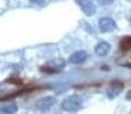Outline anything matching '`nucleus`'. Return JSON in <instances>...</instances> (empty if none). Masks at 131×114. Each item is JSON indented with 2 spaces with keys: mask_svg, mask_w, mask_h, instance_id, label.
I'll list each match as a JSON object with an SVG mask.
<instances>
[{
  "mask_svg": "<svg viewBox=\"0 0 131 114\" xmlns=\"http://www.w3.org/2000/svg\"><path fill=\"white\" fill-rule=\"evenodd\" d=\"M82 105H83L82 98L78 95H73L65 98L62 102L60 107H62V110L66 111V112H78L79 110L82 108Z\"/></svg>",
  "mask_w": 131,
  "mask_h": 114,
  "instance_id": "obj_1",
  "label": "nucleus"
},
{
  "mask_svg": "<svg viewBox=\"0 0 131 114\" xmlns=\"http://www.w3.org/2000/svg\"><path fill=\"white\" fill-rule=\"evenodd\" d=\"M98 27L102 33H112L116 29V23L111 17H102L98 21Z\"/></svg>",
  "mask_w": 131,
  "mask_h": 114,
  "instance_id": "obj_2",
  "label": "nucleus"
},
{
  "mask_svg": "<svg viewBox=\"0 0 131 114\" xmlns=\"http://www.w3.org/2000/svg\"><path fill=\"white\" fill-rule=\"evenodd\" d=\"M75 1L83 12V14L87 16H92L96 13V6L91 0H75Z\"/></svg>",
  "mask_w": 131,
  "mask_h": 114,
  "instance_id": "obj_3",
  "label": "nucleus"
},
{
  "mask_svg": "<svg viewBox=\"0 0 131 114\" xmlns=\"http://www.w3.org/2000/svg\"><path fill=\"white\" fill-rule=\"evenodd\" d=\"M56 98L54 96H46V97L41 98L36 103V107L40 111H47L49 110L51 106H54L56 104Z\"/></svg>",
  "mask_w": 131,
  "mask_h": 114,
  "instance_id": "obj_4",
  "label": "nucleus"
},
{
  "mask_svg": "<svg viewBox=\"0 0 131 114\" xmlns=\"http://www.w3.org/2000/svg\"><path fill=\"white\" fill-rule=\"evenodd\" d=\"M111 49H112V46L106 41H100L95 46L96 55H98V56H100V57L107 56V55L111 53Z\"/></svg>",
  "mask_w": 131,
  "mask_h": 114,
  "instance_id": "obj_5",
  "label": "nucleus"
},
{
  "mask_svg": "<svg viewBox=\"0 0 131 114\" xmlns=\"http://www.w3.org/2000/svg\"><path fill=\"white\" fill-rule=\"evenodd\" d=\"M123 90V85L119 81H113L112 83L110 85L107 89V96L108 98H115L116 96H119L121 94V91Z\"/></svg>",
  "mask_w": 131,
  "mask_h": 114,
  "instance_id": "obj_6",
  "label": "nucleus"
},
{
  "mask_svg": "<svg viewBox=\"0 0 131 114\" xmlns=\"http://www.w3.org/2000/svg\"><path fill=\"white\" fill-rule=\"evenodd\" d=\"M87 58H88V54L85 50H78V51L73 53L69 57V62L72 63V64H81V63L85 62Z\"/></svg>",
  "mask_w": 131,
  "mask_h": 114,
  "instance_id": "obj_7",
  "label": "nucleus"
},
{
  "mask_svg": "<svg viewBox=\"0 0 131 114\" xmlns=\"http://www.w3.org/2000/svg\"><path fill=\"white\" fill-rule=\"evenodd\" d=\"M18 111V106L16 103L10 102V103H6L0 107V112L2 114H15Z\"/></svg>",
  "mask_w": 131,
  "mask_h": 114,
  "instance_id": "obj_8",
  "label": "nucleus"
},
{
  "mask_svg": "<svg viewBox=\"0 0 131 114\" xmlns=\"http://www.w3.org/2000/svg\"><path fill=\"white\" fill-rule=\"evenodd\" d=\"M48 66H51L55 68H59V70H63L65 66V60L63 58H55V59L50 60L48 63Z\"/></svg>",
  "mask_w": 131,
  "mask_h": 114,
  "instance_id": "obj_9",
  "label": "nucleus"
},
{
  "mask_svg": "<svg viewBox=\"0 0 131 114\" xmlns=\"http://www.w3.org/2000/svg\"><path fill=\"white\" fill-rule=\"evenodd\" d=\"M63 70H59V68H55V67H51V66H42L41 67V72H45V73H49V74H54V73H59L62 72Z\"/></svg>",
  "mask_w": 131,
  "mask_h": 114,
  "instance_id": "obj_10",
  "label": "nucleus"
},
{
  "mask_svg": "<svg viewBox=\"0 0 131 114\" xmlns=\"http://www.w3.org/2000/svg\"><path fill=\"white\" fill-rule=\"evenodd\" d=\"M121 47H122V49H124V50L131 48V37L124 38V39L122 40V42H121Z\"/></svg>",
  "mask_w": 131,
  "mask_h": 114,
  "instance_id": "obj_11",
  "label": "nucleus"
},
{
  "mask_svg": "<svg viewBox=\"0 0 131 114\" xmlns=\"http://www.w3.org/2000/svg\"><path fill=\"white\" fill-rule=\"evenodd\" d=\"M98 2H99L100 5H103V6H107V5H111L114 0H97Z\"/></svg>",
  "mask_w": 131,
  "mask_h": 114,
  "instance_id": "obj_12",
  "label": "nucleus"
},
{
  "mask_svg": "<svg viewBox=\"0 0 131 114\" xmlns=\"http://www.w3.org/2000/svg\"><path fill=\"white\" fill-rule=\"evenodd\" d=\"M30 1H31L32 4H37V5H40V6H42V5L45 4V1H46V0H30Z\"/></svg>",
  "mask_w": 131,
  "mask_h": 114,
  "instance_id": "obj_13",
  "label": "nucleus"
},
{
  "mask_svg": "<svg viewBox=\"0 0 131 114\" xmlns=\"http://www.w3.org/2000/svg\"><path fill=\"white\" fill-rule=\"evenodd\" d=\"M128 21H129V23H130V24H131V15H130V16H129V17H128Z\"/></svg>",
  "mask_w": 131,
  "mask_h": 114,
  "instance_id": "obj_14",
  "label": "nucleus"
},
{
  "mask_svg": "<svg viewBox=\"0 0 131 114\" xmlns=\"http://www.w3.org/2000/svg\"><path fill=\"white\" fill-rule=\"evenodd\" d=\"M127 1H129V2H131V0H127Z\"/></svg>",
  "mask_w": 131,
  "mask_h": 114,
  "instance_id": "obj_15",
  "label": "nucleus"
},
{
  "mask_svg": "<svg viewBox=\"0 0 131 114\" xmlns=\"http://www.w3.org/2000/svg\"><path fill=\"white\" fill-rule=\"evenodd\" d=\"M130 114H131V112H130Z\"/></svg>",
  "mask_w": 131,
  "mask_h": 114,
  "instance_id": "obj_16",
  "label": "nucleus"
}]
</instances>
